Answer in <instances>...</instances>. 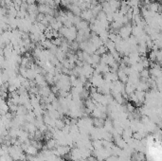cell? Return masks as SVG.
Segmentation results:
<instances>
[{
  "label": "cell",
  "instance_id": "3",
  "mask_svg": "<svg viewBox=\"0 0 162 161\" xmlns=\"http://www.w3.org/2000/svg\"><path fill=\"white\" fill-rule=\"evenodd\" d=\"M139 75H140V78H142V79L149 80V79H150V77H151V73L147 68H144L142 71H140Z\"/></svg>",
  "mask_w": 162,
  "mask_h": 161
},
{
  "label": "cell",
  "instance_id": "1",
  "mask_svg": "<svg viewBox=\"0 0 162 161\" xmlns=\"http://www.w3.org/2000/svg\"><path fill=\"white\" fill-rule=\"evenodd\" d=\"M58 146V143H57V140L55 138H50L48 140H46V149L48 150H54L56 149Z\"/></svg>",
  "mask_w": 162,
  "mask_h": 161
},
{
  "label": "cell",
  "instance_id": "5",
  "mask_svg": "<svg viewBox=\"0 0 162 161\" xmlns=\"http://www.w3.org/2000/svg\"><path fill=\"white\" fill-rule=\"evenodd\" d=\"M105 161H120V158L118 157L117 156H115V154H112V156H108Z\"/></svg>",
  "mask_w": 162,
  "mask_h": 161
},
{
  "label": "cell",
  "instance_id": "4",
  "mask_svg": "<svg viewBox=\"0 0 162 161\" xmlns=\"http://www.w3.org/2000/svg\"><path fill=\"white\" fill-rule=\"evenodd\" d=\"M107 50H108V48H106V46H105V45H102V46H99V48H97V50H96L95 53H97V54H99V55H102V56L104 54L107 53Z\"/></svg>",
  "mask_w": 162,
  "mask_h": 161
},
{
  "label": "cell",
  "instance_id": "2",
  "mask_svg": "<svg viewBox=\"0 0 162 161\" xmlns=\"http://www.w3.org/2000/svg\"><path fill=\"white\" fill-rule=\"evenodd\" d=\"M105 124V120L102 117H94L93 119V125L96 126L97 128H102Z\"/></svg>",
  "mask_w": 162,
  "mask_h": 161
}]
</instances>
